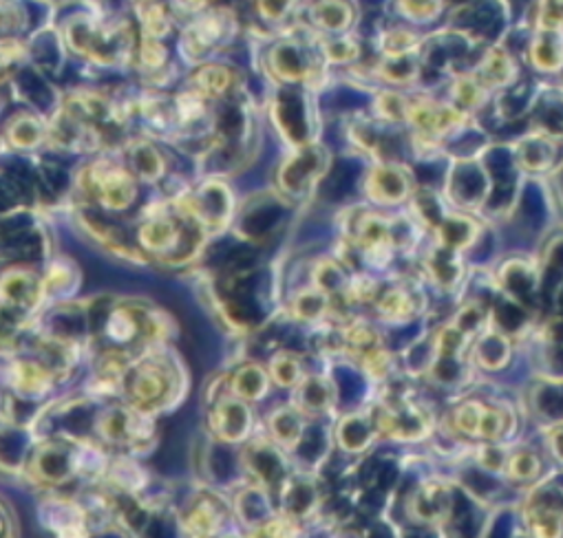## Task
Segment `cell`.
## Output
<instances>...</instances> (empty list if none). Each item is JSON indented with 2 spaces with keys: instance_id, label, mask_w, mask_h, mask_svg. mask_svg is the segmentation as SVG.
Listing matches in <instances>:
<instances>
[{
  "instance_id": "1",
  "label": "cell",
  "mask_w": 563,
  "mask_h": 538,
  "mask_svg": "<svg viewBox=\"0 0 563 538\" xmlns=\"http://www.w3.org/2000/svg\"><path fill=\"white\" fill-rule=\"evenodd\" d=\"M451 422L455 433L471 439H479L484 444H497L512 430V415L508 411L490 406L479 400L462 402L451 413Z\"/></svg>"
},
{
  "instance_id": "2",
  "label": "cell",
  "mask_w": 563,
  "mask_h": 538,
  "mask_svg": "<svg viewBox=\"0 0 563 538\" xmlns=\"http://www.w3.org/2000/svg\"><path fill=\"white\" fill-rule=\"evenodd\" d=\"M87 188L111 212L126 210L135 199L133 175L115 161H98L87 172Z\"/></svg>"
},
{
  "instance_id": "3",
  "label": "cell",
  "mask_w": 563,
  "mask_h": 538,
  "mask_svg": "<svg viewBox=\"0 0 563 538\" xmlns=\"http://www.w3.org/2000/svg\"><path fill=\"white\" fill-rule=\"evenodd\" d=\"M140 243L155 254H168L179 243V223L170 214L157 212L140 227Z\"/></svg>"
},
{
  "instance_id": "4",
  "label": "cell",
  "mask_w": 563,
  "mask_h": 538,
  "mask_svg": "<svg viewBox=\"0 0 563 538\" xmlns=\"http://www.w3.org/2000/svg\"><path fill=\"white\" fill-rule=\"evenodd\" d=\"M225 23L228 19L223 14H210L201 21H197L184 41V47L188 49L190 56H203L208 54L223 36H225Z\"/></svg>"
},
{
  "instance_id": "5",
  "label": "cell",
  "mask_w": 563,
  "mask_h": 538,
  "mask_svg": "<svg viewBox=\"0 0 563 538\" xmlns=\"http://www.w3.org/2000/svg\"><path fill=\"white\" fill-rule=\"evenodd\" d=\"M416 516L427 523L444 520V516L451 512V492L444 487V483H427L418 490L413 501Z\"/></svg>"
},
{
  "instance_id": "6",
  "label": "cell",
  "mask_w": 563,
  "mask_h": 538,
  "mask_svg": "<svg viewBox=\"0 0 563 538\" xmlns=\"http://www.w3.org/2000/svg\"><path fill=\"white\" fill-rule=\"evenodd\" d=\"M303 422H306V415L297 406H288L272 413L269 417L272 439H276L278 446L292 450L303 437Z\"/></svg>"
},
{
  "instance_id": "7",
  "label": "cell",
  "mask_w": 563,
  "mask_h": 538,
  "mask_svg": "<svg viewBox=\"0 0 563 538\" xmlns=\"http://www.w3.org/2000/svg\"><path fill=\"white\" fill-rule=\"evenodd\" d=\"M250 413L241 402H225L217 417H214V428L223 439H243L250 430Z\"/></svg>"
},
{
  "instance_id": "8",
  "label": "cell",
  "mask_w": 563,
  "mask_h": 538,
  "mask_svg": "<svg viewBox=\"0 0 563 538\" xmlns=\"http://www.w3.org/2000/svg\"><path fill=\"white\" fill-rule=\"evenodd\" d=\"M267 376L280 389H297L306 378L301 360L290 351H280L272 358Z\"/></svg>"
},
{
  "instance_id": "9",
  "label": "cell",
  "mask_w": 563,
  "mask_h": 538,
  "mask_svg": "<svg viewBox=\"0 0 563 538\" xmlns=\"http://www.w3.org/2000/svg\"><path fill=\"white\" fill-rule=\"evenodd\" d=\"M526 525L532 538H561L563 536V516L545 505L530 507L526 512Z\"/></svg>"
},
{
  "instance_id": "10",
  "label": "cell",
  "mask_w": 563,
  "mask_h": 538,
  "mask_svg": "<svg viewBox=\"0 0 563 538\" xmlns=\"http://www.w3.org/2000/svg\"><path fill=\"white\" fill-rule=\"evenodd\" d=\"M232 386H234V393L239 395V400H243V402L263 400V395L269 389V376L258 367H243L234 376Z\"/></svg>"
},
{
  "instance_id": "11",
  "label": "cell",
  "mask_w": 563,
  "mask_h": 538,
  "mask_svg": "<svg viewBox=\"0 0 563 538\" xmlns=\"http://www.w3.org/2000/svg\"><path fill=\"white\" fill-rule=\"evenodd\" d=\"M501 472L515 481H532L541 472V459L532 450H517L506 457Z\"/></svg>"
},
{
  "instance_id": "12",
  "label": "cell",
  "mask_w": 563,
  "mask_h": 538,
  "mask_svg": "<svg viewBox=\"0 0 563 538\" xmlns=\"http://www.w3.org/2000/svg\"><path fill=\"white\" fill-rule=\"evenodd\" d=\"M299 531V518L290 514H276L256 525L252 538H297Z\"/></svg>"
},
{
  "instance_id": "13",
  "label": "cell",
  "mask_w": 563,
  "mask_h": 538,
  "mask_svg": "<svg viewBox=\"0 0 563 538\" xmlns=\"http://www.w3.org/2000/svg\"><path fill=\"white\" fill-rule=\"evenodd\" d=\"M131 164L137 170V175L146 177V179L157 177L159 170H162V159L157 157V153L148 144H140V146L133 148Z\"/></svg>"
},
{
  "instance_id": "14",
  "label": "cell",
  "mask_w": 563,
  "mask_h": 538,
  "mask_svg": "<svg viewBox=\"0 0 563 538\" xmlns=\"http://www.w3.org/2000/svg\"><path fill=\"white\" fill-rule=\"evenodd\" d=\"M10 137L16 146L21 148H30V146H36L43 137V131H41V124L32 117H21L12 124L10 128Z\"/></svg>"
},
{
  "instance_id": "15",
  "label": "cell",
  "mask_w": 563,
  "mask_h": 538,
  "mask_svg": "<svg viewBox=\"0 0 563 538\" xmlns=\"http://www.w3.org/2000/svg\"><path fill=\"white\" fill-rule=\"evenodd\" d=\"M199 96H219L228 87V74L219 67H208L195 78Z\"/></svg>"
},
{
  "instance_id": "16",
  "label": "cell",
  "mask_w": 563,
  "mask_h": 538,
  "mask_svg": "<svg viewBox=\"0 0 563 538\" xmlns=\"http://www.w3.org/2000/svg\"><path fill=\"white\" fill-rule=\"evenodd\" d=\"M217 518H219V516H217V512H214L210 505H199V507L190 514L188 525H190L192 534H197V536H201V538H210V536L217 531V527H219V520H217Z\"/></svg>"
},
{
  "instance_id": "17",
  "label": "cell",
  "mask_w": 563,
  "mask_h": 538,
  "mask_svg": "<svg viewBox=\"0 0 563 538\" xmlns=\"http://www.w3.org/2000/svg\"><path fill=\"white\" fill-rule=\"evenodd\" d=\"M378 307H380L383 316H385V318H391V321L407 318V316L411 314V310H413L409 296L402 294V292H398V290L391 292V294H387Z\"/></svg>"
},
{
  "instance_id": "18",
  "label": "cell",
  "mask_w": 563,
  "mask_h": 538,
  "mask_svg": "<svg viewBox=\"0 0 563 538\" xmlns=\"http://www.w3.org/2000/svg\"><path fill=\"white\" fill-rule=\"evenodd\" d=\"M25 56V47L14 41V38H3L0 41V67L8 69V67H14L23 60Z\"/></svg>"
},
{
  "instance_id": "19",
  "label": "cell",
  "mask_w": 563,
  "mask_h": 538,
  "mask_svg": "<svg viewBox=\"0 0 563 538\" xmlns=\"http://www.w3.org/2000/svg\"><path fill=\"white\" fill-rule=\"evenodd\" d=\"M140 56H142V63H144L146 67H159L162 60H164V49L159 47V43L146 41Z\"/></svg>"
},
{
  "instance_id": "20",
  "label": "cell",
  "mask_w": 563,
  "mask_h": 538,
  "mask_svg": "<svg viewBox=\"0 0 563 538\" xmlns=\"http://www.w3.org/2000/svg\"><path fill=\"white\" fill-rule=\"evenodd\" d=\"M177 8L184 12H197L199 8H203L206 0H175Z\"/></svg>"
},
{
  "instance_id": "21",
  "label": "cell",
  "mask_w": 563,
  "mask_h": 538,
  "mask_svg": "<svg viewBox=\"0 0 563 538\" xmlns=\"http://www.w3.org/2000/svg\"><path fill=\"white\" fill-rule=\"evenodd\" d=\"M334 538H354V536H350V534H341V536H334Z\"/></svg>"
}]
</instances>
